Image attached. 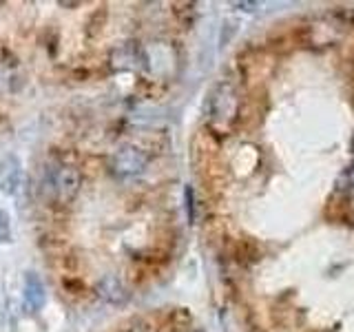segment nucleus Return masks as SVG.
<instances>
[{"mask_svg":"<svg viewBox=\"0 0 354 332\" xmlns=\"http://www.w3.org/2000/svg\"><path fill=\"white\" fill-rule=\"evenodd\" d=\"M239 118V93L230 82H219L208 98V127L228 133Z\"/></svg>","mask_w":354,"mask_h":332,"instance_id":"obj_1","label":"nucleus"},{"mask_svg":"<svg viewBox=\"0 0 354 332\" xmlns=\"http://www.w3.org/2000/svg\"><path fill=\"white\" fill-rule=\"evenodd\" d=\"M80 171L66 162H55V169L47 171V180H44V188L49 186V199L55 204H69L80 191Z\"/></svg>","mask_w":354,"mask_h":332,"instance_id":"obj_2","label":"nucleus"},{"mask_svg":"<svg viewBox=\"0 0 354 332\" xmlns=\"http://www.w3.org/2000/svg\"><path fill=\"white\" fill-rule=\"evenodd\" d=\"M147 164H149L147 151H142L138 147H124L120 153H115L113 171L120 177H133V175H138Z\"/></svg>","mask_w":354,"mask_h":332,"instance_id":"obj_3","label":"nucleus"},{"mask_svg":"<svg viewBox=\"0 0 354 332\" xmlns=\"http://www.w3.org/2000/svg\"><path fill=\"white\" fill-rule=\"evenodd\" d=\"M20 177H22V171H20V162L16 155H7V158L0 162V188H3L5 193L14 195L20 186Z\"/></svg>","mask_w":354,"mask_h":332,"instance_id":"obj_4","label":"nucleus"},{"mask_svg":"<svg viewBox=\"0 0 354 332\" xmlns=\"http://www.w3.org/2000/svg\"><path fill=\"white\" fill-rule=\"evenodd\" d=\"M25 297H27L29 308H33V310H38L44 304V288H42V284H40V279H38L36 275H29L27 277Z\"/></svg>","mask_w":354,"mask_h":332,"instance_id":"obj_5","label":"nucleus"},{"mask_svg":"<svg viewBox=\"0 0 354 332\" xmlns=\"http://www.w3.org/2000/svg\"><path fill=\"white\" fill-rule=\"evenodd\" d=\"M100 295L102 297H106L109 302H122V299H124V288L120 286V282L115 279V277H106V279L100 284Z\"/></svg>","mask_w":354,"mask_h":332,"instance_id":"obj_6","label":"nucleus"},{"mask_svg":"<svg viewBox=\"0 0 354 332\" xmlns=\"http://www.w3.org/2000/svg\"><path fill=\"white\" fill-rule=\"evenodd\" d=\"M11 239V224H9V215L0 208V241L7 243Z\"/></svg>","mask_w":354,"mask_h":332,"instance_id":"obj_7","label":"nucleus"}]
</instances>
